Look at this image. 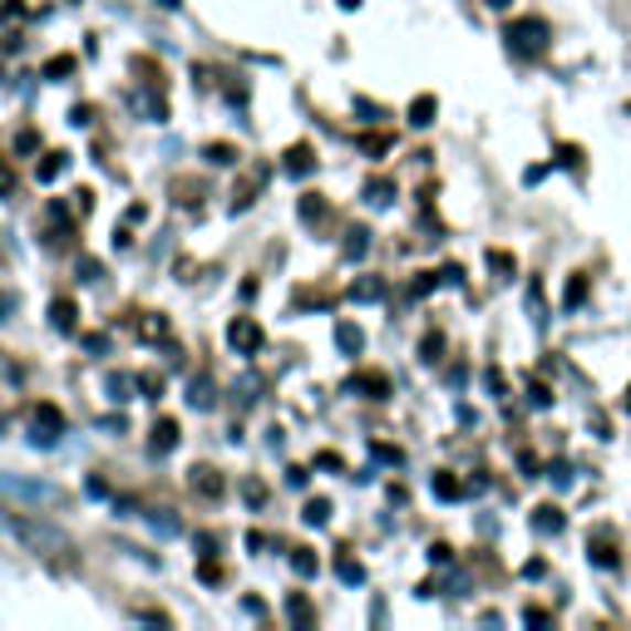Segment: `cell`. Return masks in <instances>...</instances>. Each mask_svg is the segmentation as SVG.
I'll return each instance as SVG.
<instances>
[{
	"instance_id": "cell-13",
	"label": "cell",
	"mask_w": 631,
	"mask_h": 631,
	"mask_svg": "<svg viewBox=\"0 0 631 631\" xmlns=\"http://www.w3.org/2000/svg\"><path fill=\"white\" fill-rule=\"evenodd\" d=\"M533 528L538 533H563V509H557V503H538V509H533Z\"/></svg>"
},
{
	"instance_id": "cell-29",
	"label": "cell",
	"mask_w": 631,
	"mask_h": 631,
	"mask_svg": "<svg viewBox=\"0 0 631 631\" xmlns=\"http://www.w3.org/2000/svg\"><path fill=\"white\" fill-rule=\"evenodd\" d=\"M361 149H365V153H375V158H381V153H391V133H365V139H361Z\"/></svg>"
},
{
	"instance_id": "cell-1",
	"label": "cell",
	"mask_w": 631,
	"mask_h": 631,
	"mask_svg": "<svg viewBox=\"0 0 631 631\" xmlns=\"http://www.w3.org/2000/svg\"><path fill=\"white\" fill-rule=\"evenodd\" d=\"M6 528L15 533V538L25 543V548L35 553V557L55 563L60 573H75V567H79V548H75V543H69L60 528H50V523H35L30 513H10V509H6Z\"/></svg>"
},
{
	"instance_id": "cell-32",
	"label": "cell",
	"mask_w": 631,
	"mask_h": 631,
	"mask_svg": "<svg viewBox=\"0 0 631 631\" xmlns=\"http://www.w3.org/2000/svg\"><path fill=\"white\" fill-rule=\"evenodd\" d=\"M489 267L499 271V281H509V277H513V257H509V252H489Z\"/></svg>"
},
{
	"instance_id": "cell-15",
	"label": "cell",
	"mask_w": 631,
	"mask_h": 631,
	"mask_svg": "<svg viewBox=\"0 0 631 631\" xmlns=\"http://www.w3.org/2000/svg\"><path fill=\"white\" fill-rule=\"evenodd\" d=\"M301 217H307V223H325V217H331V203H325L321 193H301Z\"/></svg>"
},
{
	"instance_id": "cell-21",
	"label": "cell",
	"mask_w": 631,
	"mask_h": 631,
	"mask_svg": "<svg viewBox=\"0 0 631 631\" xmlns=\"http://www.w3.org/2000/svg\"><path fill=\"white\" fill-rule=\"evenodd\" d=\"M291 567H297L301 577H316V573H321V563H316L311 548H291Z\"/></svg>"
},
{
	"instance_id": "cell-20",
	"label": "cell",
	"mask_w": 631,
	"mask_h": 631,
	"mask_svg": "<svg viewBox=\"0 0 631 631\" xmlns=\"http://www.w3.org/2000/svg\"><path fill=\"white\" fill-rule=\"evenodd\" d=\"M335 573H341V582H361V577H365V567H361L351 553L341 548V557H335Z\"/></svg>"
},
{
	"instance_id": "cell-34",
	"label": "cell",
	"mask_w": 631,
	"mask_h": 631,
	"mask_svg": "<svg viewBox=\"0 0 631 631\" xmlns=\"http://www.w3.org/2000/svg\"><path fill=\"white\" fill-rule=\"evenodd\" d=\"M0 193H15V168H10V163H0Z\"/></svg>"
},
{
	"instance_id": "cell-38",
	"label": "cell",
	"mask_w": 631,
	"mask_h": 631,
	"mask_svg": "<svg viewBox=\"0 0 631 631\" xmlns=\"http://www.w3.org/2000/svg\"><path fill=\"white\" fill-rule=\"evenodd\" d=\"M203 577H207V582H223V567H217L213 557H207V563H203Z\"/></svg>"
},
{
	"instance_id": "cell-24",
	"label": "cell",
	"mask_w": 631,
	"mask_h": 631,
	"mask_svg": "<svg viewBox=\"0 0 631 631\" xmlns=\"http://www.w3.org/2000/svg\"><path fill=\"white\" fill-rule=\"evenodd\" d=\"M35 173H40V183H50V178H60V173H65V153H45V163H40Z\"/></svg>"
},
{
	"instance_id": "cell-36",
	"label": "cell",
	"mask_w": 631,
	"mask_h": 631,
	"mask_svg": "<svg viewBox=\"0 0 631 631\" xmlns=\"http://www.w3.org/2000/svg\"><path fill=\"white\" fill-rule=\"evenodd\" d=\"M557 158H563L567 168H582V149H567V143H563V149H557Z\"/></svg>"
},
{
	"instance_id": "cell-37",
	"label": "cell",
	"mask_w": 631,
	"mask_h": 631,
	"mask_svg": "<svg viewBox=\"0 0 631 631\" xmlns=\"http://www.w3.org/2000/svg\"><path fill=\"white\" fill-rule=\"evenodd\" d=\"M139 385H143L149 395H158V391H163V375H139Z\"/></svg>"
},
{
	"instance_id": "cell-26",
	"label": "cell",
	"mask_w": 631,
	"mask_h": 631,
	"mask_svg": "<svg viewBox=\"0 0 631 631\" xmlns=\"http://www.w3.org/2000/svg\"><path fill=\"white\" fill-rule=\"evenodd\" d=\"M301 518H307V523H316V528H321V523L331 518V503H325V499H311L307 509H301Z\"/></svg>"
},
{
	"instance_id": "cell-7",
	"label": "cell",
	"mask_w": 631,
	"mask_h": 631,
	"mask_svg": "<svg viewBox=\"0 0 631 631\" xmlns=\"http://www.w3.org/2000/svg\"><path fill=\"white\" fill-rule=\"evenodd\" d=\"M188 483H193V493H203V499H223L227 493V479L213 464H193L188 469Z\"/></svg>"
},
{
	"instance_id": "cell-39",
	"label": "cell",
	"mask_w": 631,
	"mask_h": 631,
	"mask_svg": "<svg viewBox=\"0 0 631 631\" xmlns=\"http://www.w3.org/2000/svg\"><path fill=\"white\" fill-rule=\"evenodd\" d=\"M247 499H252V503H261V499H267V489H261L257 479H247Z\"/></svg>"
},
{
	"instance_id": "cell-30",
	"label": "cell",
	"mask_w": 631,
	"mask_h": 631,
	"mask_svg": "<svg viewBox=\"0 0 631 631\" xmlns=\"http://www.w3.org/2000/svg\"><path fill=\"white\" fill-rule=\"evenodd\" d=\"M439 351H445V335H439V331H429V335H425V345H419V355H425V361L435 365V361H439Z\"/></svg>"
},
{
	"instance_id": "cell-6",
	"label": "cell",
	"mask_w": 631,
	"mask_h": 631,
	"mask_svg": "<svg viewBox=\"0 0 631 631\" xmlns=\"http://www.w3.org/2000/svg\"><path fill=\"white\" fill-rule=\"evenodd\" d=\"M345 391H351V395H365V399H385V395H391V375H381V371H355L351 381H345Z\"/></svg>"
},
{
	"instance_id": "cell-4",
	"label": "cell",
	"mask_w": 631,
	"mask_h": 631,
	"mask_svg": "<svg viewBox=\"0 0 631 631\" xmlns=\"http://www.w3.org/2000/svg\"><path fill=\"white\" fill-rule=\"evenodd\" d=\"M30 425H35V445H55L65 435V415L55 405H35L30 409Z\"/></svg>"
},
{
	"instance_id": "cell-41",
	"label": "cell",
	"mask_w": 631,
	"mask_h": 631,
	"mask_svg": "<svg viewBox=\"0 0 631 631\" xmlns=\"http://www.w3.org/2000/svg\"><path fill=\"white\" fill-rule=\"evenodd\" d=\"M158 6H163V10H173V6H178V0H158Z\"/></svg>"
},
{
	"instance_id": "cell-23",
	"label": "cell",
	"mask_w": 631,
	"mask_h": 631,
	"mask_svg": "<svg viewBox=\"0 0 631 631\" xmlns=\"http://www.w3.org/2000/svg\"><path fill=\"white\" fill-rule=\"evenodd\" d=\"M188 399H193V409H213V381H193Z\"/></svg>"
},
{
	"instance_id": "cell-16",
	"label": "cell",
	"mask_w": 631,
	"mask_h": 631,
	"mask_svg": "<svg viewBox=\"0 0 631 631\" xmlns=\"http://www.w3.org/2000/svg\"><path fill=\"white\" fill-rule=\"evenodd\" d=\"M335 345H341V351H345V355H355V351H361V345H365V335H361V325H351V321H341V325H335Z\"/></svg>"
},
{
	"instance_id": "cell-2",
	"label": "cell",
	"mask_w": 631,
	"mask_h": 631,
	"mask_svg": "<svg viewBox=\"0 0 631 631\" xmlns=\"http://www.w3.org/2000/svg\"><path fill=\"white\" fill-rule=\"evenodd\" d=\"M503 45H509V55H518V60H543L553 45V30H548V20H538V15L509 20V25H503Z\"/></svg>"
},
{
	"instance_id": "cell-22",
	"label": "cell",
	"mask_w": 631,
	"mask_h": 631,
	"mask_svg": "<svg viewBox=\"0 0 631 631\" xmlns=\"http://www.w3.org/2000/svg\"><path fill=\"white\" fill-rule=\"evenodd\" d=\"M287 612H291V622H297V627H311V622H316V612H311V602H307V597H291V602H287Z\"/></svg>"
},
{
	"instance_id": "cell-5",
	"label": "cell",
	"mask_w": 631,
	"mask_h": 631,
	"mask_svg": "<svg viewBox=\"0 0 631 631\" xmlns=\"http://www.w3.org/2000/svg\"><path fill=\"white\" fill-rule=\"evenodd\" d=\"M227 345H233L237 355H257L261 351V325L252 321V316H237V321L227 325Z\"/></svg>"
},
{
	"instance_id": "cell-10",
	"label": "cell",
	"mask_w": 631,
	"mask_h": 631,
	"mask_svg": "<svg viewBox=\"0 0 631 631\" xmlns=\"http://www.w3.org/2000/svg\"><path fill=\"white\" fill-rule=\"evenodd\" d=\"M50 321H55V331H79V307L69 297H55V307H50Z\"/></svg>"
},
{
	"instance_id": "cell-42",
	"label": "cell",
	"mask_w": 631,
	"mask_h": 631,
	"mask_svg": "<svg viewBox=\"0 0 631 631\" xmlns=\"http://www.w3.org/2000/svg\"><path fill=\"white\" fill-rule=\"evenodd\" d=\"M489 6H493V10H503V6H509V0H489Z\"/></svg>"
},
{
	"instance_id": "cell-25",
	"label": "cell",
	"mask_w": 631,
	"mask_h": 631,
	"mask_svg": "<svg viewBox=\"0 0 631 631\" xmlns=\"http://www.w3.org/2000/svg\"><path fill=\"white\" fill-rule=\"evenodd\" d=\"M207 158H213V163H237V158H242V149H233V143H207V149H203Z\"/></svg>"
},
{
	"instance_id": "cell-12",
	"label": "cell",
	"mask_w": 631,
	"mask_h": 631,
	"mask_svg": "<svg viewBox=\"0 0 631 631\" xmlns=\"http://www.w3.org/2000/svg\"><path fill=\"white\" fill-rule=\"evenodd\" d=\"M139 341H168V316L163 311H143L139 316Z\"/></svg>"
},
{
	"instance_id": "cell-33",
	"label": "cell",
	"mask_w": 631,
	"mask_h": 631,
	"mask_svg": "<svg viewBox=\"0 0 631 631\" xmlns=\"http://www.w3.org/2000/svg\"><path fill=\"white\" fill-rule=\"evenodd\" d=\"M523 622H528V627H553V612H543V607H528V612H523Z\"/></svg>"
},
{
	"instance_id": "cell-18",
	"label": "cell",
	"mask_w": 631,
	"mask_h": 631,
	"mask_svg": "<svg viewBox=\"0 0 631 631\" xmlns=\"http://www.w3.org/2000/svg\"><path fill=\"white\" fill-rule=\"evenodd\" d=\"M391 197H395V183H391V178H371V183H365V203L385 207Z\"/></svg>"
},
{
	"instance_id": "cell-40",
	"label": "cell",
	"mask_w": 631,
	"mask_h": 631,
	"mask_svg": "<svg viewBox=\"0 0 631 631\" xmlns=\"http://www.w3.org/2000/svg\"><path fill=\"white\" fill-rule=\"evenodd\" d=\"M341 6H345V10H355V6H361V0H341Z\"/></svg>"
},
{
	"instance_id": "cell-27",
	"label": "cell",
	"mask_w": 631,
	"mask_h": 631,
	"mask_svg": "<svg viewBox=\"0 0 631 631\" xmlns=\"http://www.w3.org/2000/svg\"><path fill=\"white\" fill-rule=\"evenodd\" d=\"M563 301H567V307H582V301H587V277H582V271L567 281V297Z\"/></svg>"
},
{
	"instance_id": "cell-8",
	"label": "cell",
	"mask_w": 631,
	"mask_h": 631,
	"mask_svg": "<svg viewBox=\"0 0 631 631\" xmlns=\"http://www.w3.org/2000/svg\"><path fill=\"white\" fill-rule=\"evenodd\" d=\"M149 449H153V454H173V449H178V419H168V415H158V419H153V429H149Z\"/></svg>"
},
{
	"instance_id": "cell-19",
	"label": "cell",
	"mask_w": 631,
	"mask_h": 631,
	"mask_svg": "<svg viewBox=\"0 0 631 631\" xmlns=\"http://www.w3.org/2000/svg\"><path fill=\"white\" fill-rule=\"evenodd\" d=\"M257 188H261V168H257V173H252L247 183H242L237 193H233V213H242V207H252V197H257Z\"/></svg>"
},
{
	"instance_id": "cell-35",
	"label": "cell",
	"mask_w": 631,
	"mask_h": 631,
	"mask_svg": "<svg viewBox=\"0 0 631 631\" xmlns=\"http://www.w3.org/2000/svg\"><path fill=\"white\" fill-rule=\"evenodd\" d=\"M69 69H75V60L60 55V60H50V65H45V75H69Z\"/></svg>"
},
{
	"instance_id": "cell-31",
	"label": "cell",
	"mask_w": 631,
	"mask_h": 631,
	"mask_svg": "<svg viewBox=\"0 0 631 631\" xmlns=\"http://www.w3.org/2000/svg\"><path fill=\"white\" fill-rule=\"evenodd\" d=\"M381 281H375V277H365V281H355V287H351V297H361V301H375V297H381Z\"/></svg>"
},
{
	"instance_id": "cell-17",
	"label": "cell",
	"mask_w": 631,
	"mask_h": 631,
	"mask_svg": "<svg viewBox=\"0 0 631 631\" xmlns=\"http://www.w3.org/2000/svg\"><path fill=\"white\" fill-rule=\"evenodd\" d=\"M435 493H439V499H464V479H454V473H449V469H439L435 473Z\"/></svg>"
},
{
	"instance_id": "cell-11",
	"label": "cell",
	"mask_w": 631,
	"mask_h": 631,
	"mask_svg": "<svg viewBox=\"0 0 631 631\" xmlns=\"http://www.w3.org/2000/svg\"><path fill=\"white\" fill-rule=\"evenodd\" d=\"M173 203L178 207H203V183H193V178H173Z\"/></svg>"
},
{
	"instance_id": "cell-28",
	"label": "cell",
	"mask_w": 631,
	"mask_h": 631,
	"mask_svg": "<svg viewBox=\"0 0 631 631\" xmlns=\"http://www.w3.org/2000/svg\"><path fill=\"white\" fill-rule=\"evenodd\" d=\"M371 233H365V227H351V233H345V257H361L365 247H371V242H365Z\"/></svg>"
},
{
	"instance_id": "cell-14",
	"label": "cell",
	"mask_w": 631,
	"mask_h": 631,
	"mask_svg": "<svg viewBox=\"0 0 631 631\" xmlns=\"http://www.w3.org/2000/svg\"><path fill=\"white\" fill-rule=\"evenodd\" d=\"M435 114H439L435 94H419V99L409 104V124H415V129H429V124H435Z\"/></svg>"
},
{
	"instance_id": "cell-3",
	"label": "cell",
	"mask_w": 631,
	"mask_h": 631,
	"mask_svg": "<svg viewBox=\"0 0 631 631\" xmlns=\"http://www.w3.org/2000/svg\"><path fill=\"white\" fill-rule=\"evenodd\" d=\"M587 553H592L597 567H612V573L622 567V538H617L607 523H602V528H592V538H587Z\"/></svg>"
},
{
	"instance_id": "cell-9",
	"label": "cell",
	"mask_w": 631,
	"mask_h": 631,
	"mask_svg": "<svg viewBox=\"0 0 631 631\" xmlns=\"http://www.w3.org/2000/svg\"><path fill=\"white\" fill-rule=\"evenodd\" d=\"M281 168H287V173H311V168H316V149H311V143H291V149L287 153H281Z\"/></svg>"
}]
</instances>
